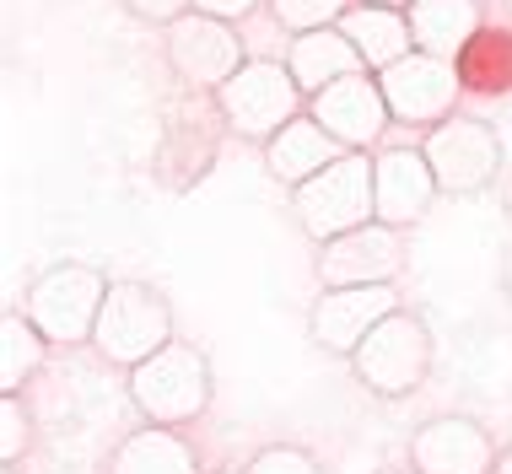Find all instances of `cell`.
<instances>
[{"instance_id": "cell-1", "label": "cell", "mask_w": 512, "mask_h": 474, "mask_svg": "<svg viewBox=\"0 0 512 474\" xmlns=\"http://www.w3.org/2000/svg\"><path fill=\"white\" fill-rule=\"evenodd\" d=\"M292 216L297 227L313 237V243H329L340 232H356L367 221H378V205H372V157L367 151H345L313 173L308 184L292 189Z\"/></svg>"}, {"instance_id": "cell-2", "label": "cell", "mask_w": 512, "mask_h": 474, "mask_svg": "<svg viewBox=\"0 0 512 474\" xmlns=\"http://www.w3.org/2000/svg\"><path fill=\"white\" fill-rule=\"evenodd\" d=\"M432 356H437V345H432L426 318L399 308L351 351V367L378 399H405V394H415V388L426 383Z\"/></svg>"}, {"instance_id": "cell-3", "label": "cell", "mask_w": 512, "mask_h": 474, "mask_svg": "<svg viewBox=\"0 0 512 474\" xmlns=\"http://www.w3.org/2000/svg\"><path fill=\"white\" fill-rule=\"evenodd\" d=\"M130 399L151 426H184L211 404V361L195 345H162L130 367Z\"/></svg>"}, {"instance_id": "cell-4", "label": "cell", "mask_w": 512, "mask_h": 474, "mask_svg": "<svg viewBox=\"0 0 512 474\" xmlns=\"http://www.w3.org/2000/svg\"><path fill=\"white\" fill-rule=\"evenodd\" d=\"M108 286L114 281H108L98 264H54V270H44L27 286L22 313L49 334V345H81L98 329Z\"/></svg>"}, {"instance_id": "cell-5", "label": "cell", "mask_w": 512, "mask_h": 474, "mask_svg": "<svg viewBox=\"0 0 512 474\" xmlns=\"http://www.w3.org/2000/svg\"><path fill=\"white\" fill-rule=\"evenodd\" d=\"M92 345H98V356L114 361V367H141L146 356H157L162 345H173L168 302H162L151 286H141V281H114L108 297H103Z\"/></svg>"}, {"instance_id": "cell-6", "label": "cell", "mask_w": 512, "mask_h": 474, "mask_svg": "<svg viewBox=\"0 0 512 474\" xmlns=\"http://www.w3.org/2000/svg\"><path fill=\"white\" fill-rule=\"evenodd\" d=\"M297 97H308V92L297 87V76L286 65L248 60L238 76L216 87V114L243 141H270L281 124L297 119Z\"/></svg>"}, {"instance_id": "cell-7", "label": "cell", "mask_w": 512, "mask_h": 474, "mask_svg": "<svg viewBox=\"0 0 512 474\" xmlns=\"http://www.w3.org/2000/svg\"><path fill=\"white\" fill-rule=\"evenodd\" d=\"M421 151L432 162L442 194H480L502 173V141H496V130L486 119H464V114L442 119L432 124Z\"/></svg>"}, {"instance_id": "cell-8", "label": "cell", "mask_w": 512, "mask_h": 474, "mask_svg": "<svg viewBox=\"0 0 512 474\" xmlns=\"http://www.w3.org/2000/svg\"><path fill=\"white\" fill-rule=\"evenodd\" d=\"M378 87L389 97V114L405 124H442L453 119V103H459L464 81L459 65L442 60V54L410 49L405 60H394L389 71H378Z\"/></svg>"}, {"instance_id": "cell-9", "label": "cell", "mask_w": 512, "mask_h": 474, "mask_svg": "<svg viewBox=\"0 0 512 474\" xmlns=\"http://www.w3.org/2000/svg\"><path fill=\"white\" fill-rule=\"evenodd\" d=\"M405 270V237L389 221H367L318 243V281L324 286H394Z\"/></svg>"}, {"instance_id": "cell-10", "label": "cell", "mask_w": 512, "mask_h": 474, "mask_svg": "<svg viewBox=\"0 0 512 474\" xmlns=\"http://www.w3.org/2000/svg\"><path fill=\"white\" fill-rule=\"evenodd\" d=\"M168 65L178 71V81L216 92L221 81H232L248 60H243V44H238V33H232V22L189 11V17L168 22Z\"/></svg>"}, {"instance_id": "cell-11", "label": "cell", "mask_w": 512, "mask_h": 474, "mask_svg": "<svg viewBox=\"0 0 512 474\" xmlns=\"http://www.w3.org/2000/svg\"><path fill=\"white\" fill-rule=\"evenodd\" d=\"M389 313H399L394 286H324V297L308 313V334L318 351L351 356Z\"/></svg>"}, {"instance_id": "cell-12", "label": "cell", "mask_w": 512, "mask_h": 474, "mask_svg": "<svg viewBox=\"0 0 512 474\" xmlns=\"http://www.w3.org/2000/svg\"><path fill=\"white\" fill-rule=\"evenodd\" d=\"M308 103H313V119L324 124L345 151H372V141H378V135L389 130V119H394L389 97H383V87H378L372 71L329 81V87L313 92Z\"/></svg>"}, {"instance_id": "cell-13", "label": "cell", "mask_w": 512, "mask_h": 474, "mask_svg": "<svg viewBox=\"0 0 512 474\" xmlns=\"http://www.w3.org/2000/svg\"><path fill=\"white\" fill-rule=\"evenodd\" d=\"M437 194H442L437 173H432V162H426L421 146H383L378 157H372V205H378V221H389V227H415Z\"/></svg>"}, {"instance_id": "cell-14", "label": "cell", "mask_w": 512, "mask_h": 474, "mask_svg": "<svg viewBox=\"0 0 512 474\" xmlns=\"http://www.w3.org/2000/svg\"><path fill=\"white\" fill-rule=\"evenodd\" d=\"M410 469L415 474H491L496 448L486 426L469 415H437L410 437Z\"/></svg>"}, {"instance_id": "cell-15", "label": "cell", "mask_w": 512, "mask_h": 474, "mask_svg": "<svg viewBox=\"0 0 512 474\" xmlns=\"http://www.w3.org/2000/svg\"><path fill=\"white\" fill-rule=\"evenodd\" d=\"M335 157H345V146L313 114H297L292 124H281V130L265 141V167H270L275 184H286V189L308 184V178L324 173Z\"/></svg>"}, {"instance_id": "cell-16", "label": "cell", "mask_w": 512, "mask_h": 474, "mask_svg": "<svg viewBox=\"0 0 512 474\" xmlns=\"http://www.w3.org/2000/svg\"><path fill=\"white\" fill-rule=\"evenodd\" d=\"M286 71L297 76L302 92H324L329 81L367 71V60L356 54V44L340 33V27H313V33H292V49H286Z\"/></svg>"}, {"instance_id": "cell-17", "label": "cell", "mask_w": 512, "mask_h": 474, "mask_svg": "<svg viewBox=\"0 0 512 474\" xmlns=\"http://www.w3.org/2000/svg\"><path fill=\"white\" fill-rule=\"evenodd\" d=\"M335 27L356 44V54L367 60V71H372V76L389 71L394 60H405V54L415 49L410 17H405V11H394V6H367V0H362V6H351Z\"/></svg>"}, {"instance_id": "cell-18", "label": "cell", "mask_w": 512, "mask_h": 474, "mask_svg": "<svg viewBox=\"0 0 512 474\" xmlns=\"http://www.w3.org/2000/svg\"><path fill=\"white\" fill-rule=\"evenodd\" d=\"M410 38L415 49L442 54V60H459V49L480 33V0H410Z\"/></svg>"}, {"instance_id": "cell-19", "label": "cell", "mask_w": 512, "mask_h": 474, "mask_svg": "<svg viewBox=\"0 0 512 474\" xmlns=\"http://www.w3.org/2000/svg\"><path fill=\"white\" fill-rule=\"evenodd\" d=\"M108 474H200V464L184 437H173L168 426H146V431H130L114 448Z\"/></svg>"}, {"instance_id": "cell-20", "label": "cell", "mask_w": 512, "mask_h": 474, "mask_svg": "<svg viewBox=\"0 0 512 474\" xmlns=\"http://www.w3.org/2000/svg\"><path fill=\"white\" fill-rule=\"evenodd\" d=\"M459 81L464 92H480V97H502L512 92V33L507 27H480L475 38L459 49Z\"/></svg>"}, {"instance_id": "cell-21", "label": "cell", "mask_w": 512, "mask_h": 474, "mask_svg": "<svg viewBox=\"0 0 512 474\" xmlns=\"http://www.w3.org/2000/svg\"><path fill=\"white\" fill-rule=\"evenodd\" d=\"M44 351H49V334L22 308H11L0 318V394H17V388L44 367Z\"/></svg>"}, {"instance_id": "cell-22", "label": "cell", "mask_w": 512, "mask_h": 474, "mask_svg": "<svg viewBox=\"0 0 512 474\" xmlns=\"http://www.w3.org/2000/svg\"><path fill=\"white\" fill-rule=\"evenodd\" d=\"M270 6L286 33H313V27H335L351 11V0H270Z\"/></svg>"}, {"instance_id": "cell-23", "label": "cell", "mask_w": 512, "mask_h": 474, "mask_svg": "<svg viewBox=\"0 0 512 474\" xmlns=\"http://www.w3.org/2000/svg\"><path fill=\"white\" fill-rule=\"evenodd\" d=\"M27 442H33V421H27L22 399L6 394L0 399V464H17L27 453Z\"/></svg>"}, {"instance_id": "cell-24", "label": "cell", "mask_w": 512, "mask_h": 474, "mask_svg": "<svg viewBox=\"0 0 512 474\" xmlns=\"http://www.w3.org/2000/svg\"><path fill=\"white\" fill-rule=\"evenodd\" d=\"M243 474H318V464L302 448H286V442H281V448H265V453L248 458Z\"/></svg>"}, {"instance_id": "cell-25", "label": "cell", "mask_w": 512, "mask_h": 474, "mask_svg": "<svg viewBox=\"0 0 512 474\" xmlns=\"http://www.w3.org/2000/svg\"><path fill=\"white\" fill-rule=\"evenodd\" d=\"M124 6L135 11V17H146V22H178V17H189L195 11V0H124Z\"/></svg>"}, {"instance_id": "cell-26", "label": "cell", "mask_w": 512, "mask_h": 474, "mask_svg": "<svg viewBox=\"0 0 512 474\" xmlns=\"http://www.w3.org/2000/svg\"><path fill=\"white\" fill-rule=\"evenodd\" d=\"M259 0H195V11H205V17H221V22H238V17H248Z\"/></svg>"}, {"instance_id": "cell-27", "label": "cell", "mask_w": 512, "mask_h": 474, "mask_svg": "<svg viewBox=\"0 0 512 474\" xmlns=\"http://www.w3.org/2000/svg\"><path fill=\"white\" fill-rule=\"evenodd\" d=\"M491 27H507V33H512V0H496V22Z\"/></svg>"}, {"instance_id": "cell-28", "label": "cell", "mask_w": 512, "mask_h": 474, "mask_svg": "<svg viewBox=\"0 0 512 474\" xmlns=\"http://www.w3.org/2000/svg\"><path fill=\"white\" fill-rule=\"evenodd\" d=\"M491 474H512V448H507L502 458H496V469H491Z\"/></svg>"}, {"instance_id": "cell-29", "label": "cell", "mask_w": 512, "mask_h": 474, "mask_svg": "<svg viewBox=\"0 0 512 474\" xmlns=\"http://www.w3.org/2000/svg\"><path fill=\"white\" fill-rule=\"evenodd\" d=\"M502 205H507V221H512V178L502 184Z\"/></svg>"}, {"instance_id": "cell-30", "label": "cell", "mask_w": 512, "mask_h": 474, "mask_svg": "<svg viewBox=\"0 0 512 474\" xmlns=\"http://www.w3.org/2000/svg\"><path fill=\"white\" fill-rule=\"evenodd\" d=\"M367 6H394V11H405L410 0H367Z\"/></svg>"}, {"instance_id": "cell-31", "label": "cell", "mask_w": 512, "mask_h": 474, "mask_svg": "<svg viewBox=\"0 0 512 474\" xmlns=\"http://www.w3.org/2000/svg\"><path fill=\"white\" fill-rule=\"evenodd\" d=\"M502 281H507V297H512V254H507V270H502Z\"/></svg>"}, {"instance_id": "cell-32", "label": "cell", "mask_w": 512, "mask_h": 474, "mask_svg": "<svg viewBox=\"0 0 512 474\" xmlns=\"http://www.w3.org/2000/svg\"><path fill=\"white\" fill-rule=\"evenodd\" d=\"M0 474H17V469H11V464H6V469H0Z\"/></svg>"}, {"instance_id": "cell-33", "label": "cell", "mask_w": 512, "mask_h": 474, "mask_svg": "<svg viewBox=\"0 0 512 474\" xmlns=\"http://www.w3.org/2000/svg\"><path fill=\"white\" fill-rule=\"evenodd\" d=\"M410 474H415V469H410Z\"/></svg>"}]
</instances>
